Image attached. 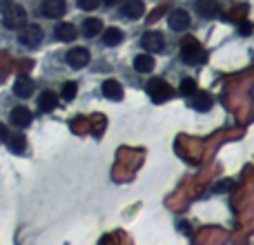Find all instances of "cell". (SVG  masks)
I'll return each mask as SVG.
<instances>
[{"label": "cell", "instance_id": "603a6c76", "mask_svg": "<svg viewBox=\"0 0 254 245\" xmlns=\"http://www.w3.org/2000/svg\"><path fill=\"white\" fill-rule=\"evenodd\" d=\"M78 2L80 9H85V11H94V9L98 7V0H76Z\"/></svg>", "mask_w": 254, "mask_h": 245}, {"label": "cell", "instance_id": "5bb4252c", "mask_svg": "<svg viewBox=\"0 0 254 245\" xmlns=\"http://www.w3.org/2000/svg\"><path fill=\"white\" fill-rule=\"evenodd\" d=\"M76 36H78V31H76V27L71 25V22H61V25H56V38L63 40V43H71V40H76Z\"/></svg>", "mask_w": 254, "mask_h": 245}, {"label": "cell", "instance_id": "2e32d148", "mask_svg": "<svg viewBox=\"0 0 254 245\" xmlns=\"http://www.w3.org/2000/svg\"><path fill=\"white\" fill-rule=\"evenodd\" d=\"M13 94H16L18 98H29L31 94H34V83H31L29 78H18L16 83H13Z\"/></svg>", "mask_w": 254, "mask_h": 245}, {"label": "cell", "instance_id": "484cf974", "mask_svg": "<svg viewBox=\"0 0 254 245\" xmlns=\"http://www.w3.org/2000/svg\"><path fill=\"white\" fill-rule=\"evenodd\" d=\"M103 2H105V4H107V7H114V4H119V2H121V0H103Z\"/></svg>", "mask_w": 254, "mask_h": 245}, {"label": "cell", "instance_id": "ba28073f", "mask_svg": "<svg viewBox=\"0 0 254 245\" xmlns=\"http://www.w3.org/2000/svg\"><path fill=\"white\" fill-rule=\"evenodd\" d=\"M121 13H123L127 20H138V18L145 13L143 0H125L123 7H121Z\"/></svg>", "mask_w": 254, "mask_h": 245}, {"label": "cell", "instance_id": "30bf717a", "mask_svg": "<svg viewBox=\"0 0 254 245\" xmlns=\"http://www.w3.org/2000/svg\"><path fill=\"white\" fill-rule=\"evenodd\" d=\"M101 89H103V96L110 98V101H121L123 98V85L114 78H107Z\"/></svg>", "mask_w": 254, "mask_h": 245}, {"label": "cell", "instance_id": "d6986e66", "mask_svg": "<svg viewBox=\"0 0 254 245\" xmlns=\"http://www.w3.org/2000/svg\"><path fill=\"white\" fill-rule=\"evenodd\" d=\"M121 40H123V31L119 29V27H110V29L103 31V43L110 45V47H114V45H119Z\"/></svg>", "mask_w": 254, "mask_h": 245}, {"label": "cell", "instance_id": "ffe728a7", "mask_svg": "<svg viewBox=\"0 0 254 245\" xmlns=\"http://www.w3.org/2000/svg\"><path fill=\"white\" fill-rule=\"evenodd\" d=\"M7 145H9V149H11L13 154H20V152H25V145H27V140H25V136L22 134H11V136H7Z\"/></svg>", "mask_w": 254, "mask_h": 245}, {"label": "cell", "instance_id": "277c9868", "mask_svg": "<svg viewBox=\"0 0 254 245\" xmlns=\"http://www.w3.org/2000/svg\"><path fill=\"white\" fill-rule=\"evenodd\" d=\"M147 94H149V98H152L154 103H163V101H167V98L172 96V89L163 78H152L147 83Z\"/></svg>", "mask_w": 254, "mask_h": 245}, {"label": "cell", "instance_id": "6da1fadb", "mask_svg": "<svg viewBox=\"0 0 254 245\" xmlns=\"http://www.w3.org/2000/svg\"><path fill=\"white\" fill-rule=\"evenodd\" d=\"M181 58L185 62H192V65H198V62L205 61V49L201 47L194 36H188V38L181 40Z\"/></svg>", "mask_w": 254, "mask_h": 245}, {"label": "cell", "instance_id": "44dd1931", "mask_svg": "<svg viewBox=\"0 0 254 245\" xmlns=\"http://www.w3.org/2000/svg\"><path fill=\"white\" fill-rule=\"evenodd\" d=\"M76 92H78V85H76L74 80H69V83H65V85H63V92H61L63 101H74Z\"/></svg>", "mask_w": 254, "mask_h": 245}, {"label": "cell", "instance_id": "52a82bcc", "mask_svg": "<svg viewBox=\"0 0 254 245\" xmlns=\"http://www.w3.org/2000/svg\"><path fill=\"white\" fill-rule=\"evenodd\" d=\"M65 0H43V4H40V13L47 18H61L65 13Z\"/></svg>", "mask_w": 254, "mask_h": 245}, {"label": "cell", "instance_id": "cb8c5ba5", "mask_svg": "<svg viewBox=\"0 0 254 245\" xmlns=\"http://www.w3.org/2000/svg\"><path fill=\"white\" fill-rule=\"evenodd\" d=\"M228 187H232V181H225V183H219L214 187V192H223V189H228Z\"/></svg>", "mask_w": 254, "mask_h": 245}, {"label": "cell", "instance_id": "4316f807", "mask_svg": "<svg viewBox=\"0 0 254 245\" xmlns=\"http://www.w3.org/2000/svg\"><path fill=\"white\" fill-rule=\"evenodd\" d=\"M11 0H0V7H4V4H9Z\"/></svg>", "mask_w": 254, "mask_h": 245}, {"label": "cell", "instance_id": "e0dca14e", "mask_svg": "<svg viewBox=\"0 0 254 245\" xmlns=\"http://www.w3.org/2000/svg\"><path fill=\"white\" fill-rule=\"evenodd\" d=\"M56 105H58V96L54 92H43V94H40L38 107L43 112H54V110H56Z\"/></svg>", "mask_w": 254, "mask_h": 245}, {"label": "cell", "instance_id": "7402d4cb", "mask_svg": "<svg viewBox=\"0 0 254 245\" xmlns=\"http://www.w3.org/2000/svg\"><path fill=\"white\" fill-rule=\"evenodd\" d=\"M194 92H196V83H194L192 78H183V80H181V94H183V96H192Z\"/></svg>", "mask_w": 254, "mask_h": 245}, {"label": "cell", "instance_id": "9c48e42d", "mask_svg": "<svg viewBox=\"0 0 254 245\" xmlns=\"http://www.w3.org/2000/svg\"><path fill=\"white\" fill-rule=\"evenodd\" d=\"M170 29H174V31H185L190 27V13L185 11V9H174V11L170 13Z\"/></svg>", "mask_w": 254, "mask_h": 245}, {"label": "cell", "instance_id": "7c38bea8", "mask_svg": "<svg viewBox=\"0 0 254 245\" xmlns=\"http://www.w3.org/2000/svg\"><path fill=\"white\" fill-rule=\"evenodd\" d=\"M194 7L203 18H214L219 13V0H196Z\"/></svg>", "mask_w": 254, "mask_h": 245}, {"label": "cell", "instance_id": "9a60e30c", "mask_svg": "<svg viewBox=\"0 0 254 245\" xmlns=\"http://www.w3.org/2000/svg\"><path fill=\"white\" fill-rule=\"evenodd\" d=\"M134 67L140 74H147V71H152L154 67H156V61H154L152 54H138V56L134 58Z\"/></svg>", "mask_w": 254, "mask_h": 245}, {"label": "cell", "instance_id": "3957f363", "mask_svg": "<svg viewBox=\"0 0 254 245\" xmlns=\"http://www.w3.org/2000/svg\"><path fill=\"white\" fill-rule=\"evenodd\" d=\"M18 40L25 47H38L43 43V29L38 25H22L20 34H18Z\"/></svg>", "mask_w": 254, "mask_h": 245}, {"label": "cell", "instance_id": "7a4b0ae2", "mask_svg": "<svg viewBox=\"0 0 254 245\" xmlns=\"http://www.w3.org/2000/svg\"><path fill=\"white\" fill-rule=\"evenodd\" d=\"M2 22L9 29H20L22 25H27V11L20 4H4L2 11Z\"/></svg>", "mask_w": 254, "mask_h": 245}, {"label": "cell", "instance_id": "8992f818", "mask_svg": "<svg viewBox=\"0 0 254 245\" xmlns=\"http://www.w3.org/2000/svg\"><path fill=\"white\" fill-rule=\"evenodd\" d=\"M65 61H67V65H69V67L80 69V67H85L89 62V52L85 47H74V49H69V52H67Z\"/></svg>", "mask_w": 254, "mask_h": 245}, {"label": "cell", "instance_id": "d4e9b609", "mask_svg": "<svg viewBox=\"0 0 254 245\" xmlns=\"http://www.w3.org/2000/svg\"><path fill=\"white\" fill-rule=\"evenodd\" d=\"M9 136V131H7V127L2 125V122H0V140H4Z\"/></svg>", "mask_w": 254, "mask_h": 245}, {"label": "cell", "instance_id": "5b68a950", "mask_svg": "<svg viewBox=\"0 0 254 245\" xmlns=\"http://www.w3.org/2000/svg\"><path fill=\"white\" fill-rule=\"evenodd\" d=\"M140 47L152 52V54H158V52H163V47H165V38H163L161 31H145L143 38H140Z\"/></svg>", "mask_w": 254, "mask_h": 245}, {"label": "cell", "instance_id": "4fadbf2b", "mask_svg": "<svg viewBox=\"0 0 254 245\" xmlns=\"http://www.w3.org/2000/svg\"><path fill=\"white\" fill-rule=\"evenodd\" d=\"M190 98H192V107L196 112H210L212 110V103H214L210 94H205V92H194Z\"/></svg>", "mask_w": 254, "mask_h": 245}, {"label": "cell", "instance_id": "8fae6325", "mask_svg": "<svg viewBox=\"0 0 254 245\" xmlns=\"http://www.w3.org/2000/svg\"><path fill=\"white\" fill-rule=\"evenodd\" d=\"M31 119H34V116H31V112L27 110V107H22V105L20 107H13L11 116H9V121H11L16 127H29Z\"/></svg>", "mask_w": 254, "mask_h": 245}, {"label": "cell", "instance_id": "ac0fdd59", "mask_svg": "<svg viewBox=\"0 0 254 245\" xmlns=\"http://www.w3.org/2000/svg\"><path fill=\"white\" fill-rule=\"evenodd\" d=\"M103 31V22L98 20V18H87V20L83 22V34L87 36V38H94V36H98Z\"/></svg>", "mask_w": 254, "mask_h": 245}]
</instances>
